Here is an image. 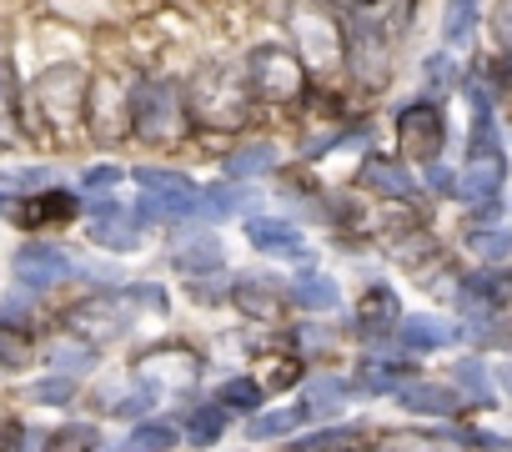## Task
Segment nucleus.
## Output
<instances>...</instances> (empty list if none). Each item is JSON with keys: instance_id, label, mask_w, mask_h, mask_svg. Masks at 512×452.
<instances>
[{"instance_id": "1", "label": "nucleus", "mask_w": 512, "mask_h": 452, "mask_svg": "<svg viewBox=\"0 0 512 452\" xmlns=\"http://www.w3.org/2000/svg\"><path fill=\"white\" fill-rule=\"evenodd\" d=\"M86 76H81V66H51V71H41V81L31 86V106H36V116H31V136H41V131H56V141H71V131L86 121Z\"/></svg>"}, {"instance_id": "2", "label": "nucleus", "mask_w": 512, "mask_h": 452, "mask_svg": "<svg viewBox=\"0 0 512 452\" xmlns=\"http://www.w3.org/2000/svg\"><path fill=\"white\" fill-rule=\"evenodd\" d=\"M191 111L211 131H236L246 121V91L236 66H201L191 81Z\"/></svg>"}, {"instance_id": "3", "label": "nucleus", "mask_w": 512, "mask_h": 452, "mask_svg": "<svg viewBox=\"0 0 512 452\" xmlns=\"http://www.w3.org/2000/svg\"><path fill=\"white\" fill-rule=\"evenodd\" d=\"M302 81H307L302 61L292 51H282V46H256L246 56V86L256 96H267V101H297Z\"/></svg>"}, {"instance_id": "4", "label": "nucleus", "mask_w": 512, "mask_h": 452, "mask_svg": "<svg viewBox=\"0 0 512 452\" xmlns=\"http://www.w3.org/2000/svg\"><path fill=\"white\" fill-rule=\"evenodd\" d=\"M287 31H292V46H297L317 71H337V61H342V31H337L317 6H292V11H287Z\"/></svg>"}, {"instance_id": "5", "label": "nucleus", "mask_w": 512, "mask_h": 452, "mask_svg": "<svg viewBox=\"0 0 512 452\" xmlns=\"http://www.w3.org/2000/svg\"><path fill=\"white\" fill-rule=\"evenodd\" d=\"M86 126L106 146H116L131 131V96L121 91L116 76H91V86H86Z\"/></svg>"}, {"instance_id": "6", "label": "nucleus", "mask_w": 512, "mask_h": 452, "mask_svg": "<svg viewBox=\"0 0 512 452\" xmlns=\"http://www.w3.org/2000/svg\"><path fill=\"white\" fill-rule=\"evenodd\" d=\"M131 131H141L146 141H171L181 136V106L171 86H141L131 91Z\"/></svg>"}, {"instance_id": "7", "label": "nucleus", "mask_w": 512, "mask_h": 452, "mask_svg": "<svg viewBox=\"0 0 512 452\" xmlns=\"http://www.w3.org/2000/svg\"><path fill=\"white\" fill-rule=\"evenodd\" d=\"M397 141L407 161H432L442 151V111L437 106H407L397 121Z\"/></svg>"}, {"instance_id": "8", "label": "nucleus", "mask_w": 512, "mask_h": 452, "mask_svg": "<svg viewBox=\"0 0 512 452\" xmlns=\"http://www.w3.org/2000/svg\"><path fill=\"white\" fill-rule=\"evenodd\" d=\"M131 322V302L126 297H91L81 307H71V327L86 337H116Z\"/></svg>"}, {"instance_id": "9", "label": "nucleus", "mask_w": 512, "mask_h": 452, "mask_svg": "<svg viewBox=\"0 0 512 452\" xmlns=\"http://www.w3.org/2000/svg\"><path fill=\"white\" fill-rule=\"evenodd\" d=\"M246 242L256 247V252H267V257H307V242H302V232L297 226H287L282 216H251L246 221Z\"/></svg>"}, {"instance_id": "10", "label": "nucleus", "mask_w": 512, "mask_h": 452, "mask_svg": "<svg viewBox=\"0 0 512 452\" xmlns=\"http://www.w3.org/2000/svg\"><path fill=\"white\" fill-rule=\"evenodd\" d=\"M16 277L26 282V287H56V282H66L71 277V262L56 252V247H46V242H31V247H21L16 252Z\"/></svg>"}, {"instance_id": "11", "label": "nucleus", "mask_w": 512, "mask_h": 452, "mask_svg": "<svg viewBox=\"0 0 512 452\" xmlns=\"http://www.w3.org/2000/svg\"><path fill=\"white\" fill-rule=\"evenodd\" d=\"M91 242L111 247V252H136L141 247V221L136 216H121L111 206H101V216H91Z\"/></svg>"}, {"instance_id": "12", "label": "nucleus", "mask_w": 512, "mask_h": 452, "mask_svg": "<svg viewBox=\"0 0 512 452\" xmlns=\"http://www.w3.org/2000/svg\"><path fill=\"white\" fill-rule=\"evenodd\" d=\"M407 347H417V352H432V347H447L457 332L442 322V317H402V332H397Z\"/></svg>"}, {"instance_id": "13", "label": "nucleus", "mask_w": 512, "mask_h": 452, "mask_svg": "<svg viewBox=\"0 0 512 452\" xmlns=\"http://www.w3.org/2000/svg\"><path fill=\"white\" fill-rule=\"evenodd\" d=\"M497 181H502V161H497V156H487V161L477 156V161H472V166L462 171L457 191H462L467 201H487V196L497 191Z\"/></svg>"}, {"instance_id": "14", "label": "nucleus", "mask_w": 512, "mask_h": 452, "mask_svg": "<svg viewBox=\"0 0 512 452\" xmlns=\"http://www.w3.org/2000/svg\"><path fill=\"white\" fill-rule=\"evenodd\" d=\"M397 402H402L407 412H452V407H457V397H452L447 387H437V382H412V387H397Z\"/></svg>"}, {"instance_id": "15", "label": "nucleus", "mask_w": 512, "mask_h": 452, "mask_svg": "<svg viewBox=\"0 0 512 452\" xmlns=\"http://www.w3.org/2000/svg\"><path fill=\"white\" fill-rule=\"evenodd\" d=\"M292 297H297L302 307H312V312H332V307L342 302V297H337V282L322 277V272H302L297 287H292Z\"/></svg>"}, {"instance_id": "16", "label": "nucleus", "mask_w": 512, "mask_h": 452, "mask_svg": "<svg viewBox=\"0 0 512 452\" xmlns=\"http://www.w3.org/2000/svg\"><path fill=\"white\" fill-rule=\"evenodd\" d=\"M176 262H181L186 272H216V267H221V247H216V237H181Z\"/></svg>"}, {"instance_id": "17", "label": "nucleus", "mask_w": 512, "mask_h": 452, "mask_svg": "<svg viewBox=\"0 0 512 452\" xmlns=\"http://www.w3.org/2000/svg\"><path fill=\"white\" fill-rule=\"evenodd\" d=\"M176 447V427L171 422H141L126 437V452H171Z\"/></svg>"}, {"instance_id": "18", "label": "nucleus", "mask_w": 512, "mask_h": 452, "mask_svg": "<svg viewBox=\"0 0 512 452\" xmlns=\"http://www.w3.org/2000/svg\"><path fill=\"white\" fill-rule=\"evenodd\" d=\"M277 166V146L272 141H246L236 156H231V171L236 176H256V171H272Z\"/></svg>"}, {"instance_id": "19", "label": "nucleus", "mask_w": 512, "mask_h": 452, "mask_svg": "<svg viewBox=\"0 0 512 452\" xmlns=\"http://www.w3.org/2000/svg\"><path fill=\"white\" fill-rule=\"evenodd\" d=\"M362 176H367V186H377V191H387V196H407V191H412V176H407L402 166H392V161H367Z\"/></svg>"}, {"instance_id": "20", "label": "nucleus", "mask_w": 512, "mask_h": 452, "mask_svg": "<svg viewBox=\"0 0 512 452\" xmlns=\"http://www.w3.org/2000/svg\"><path fill=\"white\" fill-rule=\"evenodd\" d=\"M136 181H141L151 196H196V186H191L186 176L161 171V166H141V171H136Z\"/></svg>"}, {"instance_id": "21", "label": "nucleus", "mask_w": 512, "mask_h": 452, "mask_svg": "<svg viewBox=\"0 0 512 452\" xmlns=\"http://www.w3.org/2000/svg\"><path fill=\"white\" fill-rule=\"evenodd\" d=\"M236 302L246 312H256V317H277V307H282V297L267 282H236Z\"/></svg>"}, {"instance_id": "22", "label": "nucleus", "mask_w": 512, "mask_h": 452, "mask_svg": "<svg viewBox=\"0 0 512 452\" xmlns=\"http://www.w3.org/2000/svg\"><path fill=\"white\" fill-rule=\"evenodd\" d=\"M196 206L206 216H231L246 206V196H241V186H206V191H196Z\"/></svg>"}, {"instance_id": "23", "label": "nucleus", "mask_w": 512, "mask_h": 452, "mask_svg": "<svg viewBox=\"0 0 512 452\" xmlns=\"http://www.w3.org/2000/svg\"><path fill=\"white\" fill-rule=\"evenodd\" d=\"M392 317H397V297H392L387 287H372V292L362 297L357 322H362V327H377V322H392Z\"/></svg>"}, {"instance_id": "24", "label": "nucleus", "mask_w": 512, "mask_h": 452, "mask_svg": "<svg viewBox=\"0 0 512 452\" xmlns=\"http://www.w3.org/2000/svg\"><path fill=\"white\" fill-rule=\"evenodd\" d=\"M297 422H302V407H282V412H267V417H251V437H287Z\"/></svg>"}, {"instance_id": "25", "label": "nucleus", "mask_w": 512, "mask_h": 452, "mask_svg": "<svg viewBox=\"0 0 512 452\" xmlns=\"http://www.w3.org/2000/svg\"><path fill=\"white\" fill-rule=\"evenodd\" d=\"M31 337L26 332H11V327H0V362H6V367H26L31 362Z\"/></svg>"}, {"instance_id": "26", "label": "nucleus", "mask_w": 512, "mask_h": 452, "mask_svg": "<svg viewBox=\"0 0 512 452\" xmlns=\"http://www.w3.org/2000/svg\"><path fill=\"white\" fill-rule=\"evenodd\" d=\"M91 447H96V427H81V422H71L51 437V452H91Z\"/></svg>"}, {"instance_id": "27", "label": "nucleus", "mask_w": 512, "mask_h": 452, "mask_svg": "<svg viewBox=\"0 0 512 452\" xmlns=\"http://www.w3.org/2000/svg\"><path fill=\"white\" fill-rule=\"evenodd\" d=\"M71 206H76V201L61 196V191H56V196H36V201L26 206V221H61V216H71Z\"/></svg>"}, {"instance_id": "28", "label": "nucleus", "mask_w": 512, "mask_h": 452, "mask_svg": "<svg viewBox=\"0 0 512 452\" xmlns=\"http://www.w3.org/2000/svg\"><path fill=\"white\" fill-rule=\"evenodd\" d=\"M467 247H472L477 257L497 262V257H507V252H512V237H507V232H472V237H467Z\"/></svg>"}, {"instance_id": "29", "label": "nucleus", "mask_w": 512, "mask_h": 452, "mask_svg": "<svg viewBox=\"0 0 512 452\" xmlns=\"http://www.w3.org/2000/svg\"><path fill=\"white\" fill-rule=\"evenodd\" d=\"M221 402H226V407H256V402H262V387H256L251 377H231V382L221 387Z\"/></svg>"}, {"instance_id": "30", "label": "nucleus", "mask_w": 512, "mask_h": 452, "mask_svg": "<svg viewBox=\"0 0 512 452\" xmlns=\"http://www.w3.org/2000/svg\"><path fill=\"white\" fill-rule=\"evenodd\" d=\"M71 392H76L71 372H61V377H46V382H36V387H31V397H36V402H66Z\"/></svg>"}, {"instance_id": "31", "label": "nucleus", "mask_w": 512, "mask_h": 452, "mask_svg": "<svg viewBox=\"0 0 512 452\" xmlns=\"http://www.w3.org/2000/svg\"><path fill=\"white\" fill-rule=\"evenodd\" d=\"M362 372H367V377H362L367 392H392V387H402L397 367H387V362H372V367H362Z\"/></svg>"}, {"instance_id": "32", "label": "nucleus", "mask_w": 512, "mask_h": 452, "mask_svg": "<svg viewBox=\"0 0 512 452\" xmlns=\"http://www.w3.org/2000/svg\"><path fill=\"white\" fill-rule=\"evenodd\" d=\"M457 387H467L477 402H487V397H492V387H487V372H482L477 362H462V367H457Z\"/></svg>"}, {"instance_id": "33", "label": "nucleus", "mask_w": 512, "mask_h": 452, "mask_svg": "<svg viewBox=\"0 0 512 452\" xmlns=\"http://www.w3.org/2000/svg\"><path fill=\"white\" fill-rule=\"evenodd\" d=\"M322 447H362V432H357V427H337V432H322V437H312L302 452H322Z\"/></svg>"}, {"instance_id": "34", "label": "nucleus", "mask_w": 512, "mask_h": 452, "mask_svg": "<svg viewBox=\"0 0 512 452\" xmlns=\"http://www.w3.org/2000/svg\"><path fill=\"white\" fill-rule=\"evenodd\" d=\"M191 437H196V442H216V437H221V412H216V407H201V412L191 417Z\"/></svg>"}, {"instance_id": "35", "label": "nucleus", "mask_w": 512, "mask_h": 452, "mask_svg": "<svg viewBox=\"0 0 512 452\" xmlns=\"http://www.w3.org/2000/svg\"><path fill=\"white\" fill-rule=\"evenodd\" d=\"M126 302H131V307H156V312H166V292H161V287H151V282L131 287V292H126Z\"/></svg>"}, {"instance_id": "36", "label": "nucleus", "mask_w": 512, "mask_h": 452, "mask_svg": "<svg viewBox=\"0 0 512 452\" xmlns=\"http://www.w3.org/2000/svg\"><path fill=\"white\" fill-rule=\"evenodd\" d=\"M492 36H497V46H512V0H502V6H497V16H492Z\"/></svg>"}, {"instance_id": "37", "label": "nucleus", "mask_w": 512, "mask_h": 452, "mask_svg": "<svg viewBox=\"0 0 512 452\" xmlns=\"http://www.w3.org/2000/svg\"><path fill=\"white\" fill-rule=\"evenodd\" d=\"M116 181H121V171H116V166H96V171H86V181H81V186H86V191H111Z\"/></svg>"}, {"instance_id": "38", "label": "nucleus", "mask_w": 512, "mask_h": 452, "mask_svg": "<svg viewBox=\"0 0 512 452\" xmlns=\"http://www.w3.org/2000/svg\"><path fill=\"white\" fill-rule=\"evenodd\" d=\"M211 6H216L221 21H246L251 16V0H211Z\"/></svg>"}, {"instance_id": "39", "label": "nucleus", "mask_w": 512, "mask_h": 452, "mask_svg": "<svg viewBox=\"0 0 512 452\" xmlns=\"http://www.w3.org/2000/svg\"><path fill=\"white\" fill-rule=\"evenodd\" d=\"M342 402V382H317L312 387V407H337Z\"/></svg>"}, {"instance_id": "40", "label": "nucleus", "mask_w": 512, "mask_h": 452, "mask_svg": "<svg viewBox=\"0 0 512 452\" xmlns=\"http://www.w3.org/2000/svg\"><path fill=\"white\" fill-rule=\"evenodd\" d=\"M51 362H61V367H86V362H91V352H86V347H56V352H51Z\"/></svg>"}, {"instance_id": "41", "label": "nucleus", "mask_w": 512, "mask_h": 452, "mask_svg": "<svg viewBox=\"0 0 512 452\" xmlns=\"http://www.w3.org/2000/svg\"><path fill=\"white\" fill-rule=\"evenodd\" d=\"M467 21H472V6H467V0H457V6H452V21H447V36H462Z\"/></svg>"}, {"instance_id": "42", "label": "nucleus", "mask_w": 512, "mask_h": 452, "mask_svg": "<svg viewBox=\"0 0 512 452\" xmlns=\"http://www.w3.org/2000/svg\"><path fill=\"white\" fill-rule=\"evenodd\" d=\"M502 382H507V387H512V367H502Z\"/></svg>"}, {"instance_id": "43", "label": "nucleus", "mask_w": 512, "mask_h": 452, "mask_svg": "<svg viewBox=\"0 0 512 452\" xmlns=\"http://www.w3.org/2000/svg\"><path fill=\"white\" fill-rule=\"evenodd\" d=\"M352 6H377V0H352Z\"/></svg>"}]
</instances>
